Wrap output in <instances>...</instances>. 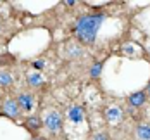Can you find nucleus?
<instances>
[{"mask_svg": "<svg viewBox=\"0 0 150 140\" xmlns=\"http://www.w3.org/2000/svg\"><path fill=\"white\" fill-rule=\"evenodd\" d=\"M147 90H149V93H150V85H149V88H147Z\"/></svg>", "mask_w": 150, "mask_h": 140, "instance_id": "nucleus-17", "label": "nucleus"}, {"mask_svg": "<svg viewBox=\"0 0 150 140\" xmlns=\"http://www.w3.org/2000/svg\"><path fill=\"white\" fill-rule=\"evenodd\" d=\"M16 102H17V106L21 109V112H30L31 109H33V95L31 93H19V97L16 99Z\"/></svg>", "mask_w": 150, "mask_h": 140, "instance_id": "nucleus-4", "label": "nucleus"}, {"mask_svg": "<svg viewBox=\"0 0 150 140\" xmlns=\"http://www.w3.org/2000/svg\"><path fill=\"white\" fill-rule=\"evenodd\" d=\"M122 111H121L119 106H110V107H107V111H105V118H107V121L110 124H116L119 123L121 119H122Z\"/></svg>", "mask_w": 150, "mask_h": 140, "instance_id": "nucleus-5", "label": "nucleus"}, {"mask_svg": "<svg viewBox=\"0 0 150 140\" xmlns=\"http://www.w3.org/2000/svg\"><path fill=\"white\" fill-rule=\"evenodd\" d=\"M136 137L140 140H150V126L149 124H142L136 128Z\"/></svg>", "mask_w": 150, "mask_h": 140, "instance_id": "nucleus-10", "label": "nucleus"}, {"mask_svg": "<svg viewBox=\"0 0 150 140\" xmlns=\"http://www.w3.org/2000/svg\"><path fill=\"white\" fill-rule=\"evenodd\" d=\"M100 71H102V62H97V64H93L90 69V76L91 78H97L100 75Z\"/></svg>", "mask_w": 150, "mask_h": 140, "instance_id": "nucleus-12", "label": "nucleus"}, {"mask_svg": "<svg viewBox=\"0 0 150 140\" xmlns=\"http://www.w3.org/2000/svg\"><path fill=\"white\" fill-rule=\"evenodd\" d=\"M64 4H66V5H69V7H73V5L76 4V2H74V0H66Z\"/></svg>", "mask_w": 150, "mask_h": 140, "instance_id": "nucleus-15", "label": "nucleus"}, {"mask_svg": "<svg viewBox=\"0 0 150 140\" xmlns=\"http://www.w3.org/2000/svg\"><path fill=\"white\" fill-rule=\"evenodd\" d=\"M4 112L7 116H11V118H19L21 109H19V106H17V102H16L14 99H5V102H4Z\"/></svg>", "mask_w": 150, "mask_h": 140, "instance_id": "nucleus-6", "label": "nucleus"}, {"mask_svg": "<svg viewBox=\"0 0 150 140\" xmlns=\"http://www.w3.org/2000/svg\"><path fill=\"white\" fill-rule=\"evenodd\" d=\"M45 126L50 133H59L62 130V116L59 111H50L45 116Z\"/></svg>", "mask_w": 150, "mask_h": 140, "instance_id": "nucleus-3", "label": "nucleus"}, {"mask_svg": "<svg viewBox=\"0 0 150 140\" xmlns=\"http://www.w3.org/2000/svg\"><path fill=\"white\" fill-rule=\"evenodd\" d=\"M33 140H45V139H43V137H35Z\"/></svg>", "mask_w": 150, "mask_h": 140, "instance_id": "nucleus-16", "label": "nucleus"}, {"mask_svg": "<svg viewBox=\"0 0 150 140\" xmlns=\"http://www.w3.org/2000/svg\"><path fill=\"white\" fill-rule=\"evenodd\" d=\"M26 80H28V83H30L31 87H42L43 85V76H42V73H30L28 76H26Z\"/></svg>", "mask_w": 150, "mask_h": 140, "instance_id": "nucleus-8", "label": "nucleus"}, {"mask_svg": "<svg viewBox=\"0 0 150 140\" xmlns=\"http://www.w3.org/2000/svg\"><path fill=\"white\" fill-rule=\"evenodd\" d=\"M12 83V76L9 73H0V87H9Z\"/></svg>", "mask_w": 150, "mask_h": 140, "instance_id": "nucleus-11", "label": "nucleus"}, {"mask_svg": "<svg viewBox=\"0 0 150 140\" xmlns=\"http://www.w3.org/2000/svg\"><path fill=\"white\" fill-rule=\"evenodd\" d=\"M26 128H28L30 131H36V130H40V128H42V119L36 118V116H30V118L26 119Z\"/></svg>", "mask_w": 150, "mask_h": 140, "instance_id": "nucleus-9", "label": "nucleus"}, {"mask_svg": "<svg viewBox=\"0 0 150 140\" xmlns=\"http://www.w3.org/2000/svg\"><path fill=\"white\" fill-rule=\"evenodd\" d=\"M104 19H105L104 14H88L79 17L74 28L78 40L81 43H85V45H91L95 42V38H97V31H98Z\"/></svg>", "mask_w": 150, "mask_h": 140, "instance_id": "nucleus-1", "label": "nucleus"}, {"mask_svg": "<svg viewBox=\"0 0 150 140\" xmlns=\"http://www.w3.org/2000/svg\"><path fill=\"white\" fill-rule=\"evenodd\" d=\"M33 68L35 69H43L45 68V61H35L33 62Z\"/></svg>", "mask_w": 150, "mask_h": 140, "instance_id": "nucleus-13", "label": "nucleus"}, {"mask_svg": "<svg viewBox=\"0 0 150 140\" xmlns=\"http://www.w3.org/2000/svg\"><path fill=\"white\" fill-rule=\"evenodd\" d=\"M145 100H147L145 92H136V93H133V95L129 97V104H131L133 107H140V106H143Z\"/></svg>", "mask_w": 150, "mask_h": 140, "instance_id": "nucleus-7", "label": "nucleus"}, {"mask_svg": "<svg viewBox=\"0 0 150 140\" xmlns=\"http://www.w3.org/2000/svg\"><path fill=\"white\" fill-rule=\"evenodd\" d=\"M66 119H67V124H71V130L73 131L81 130V126L85 124V109L81 107V106L69 107L67 114H66Z\"/></svg>", "mask_w": 150, "mask_h": 140, "instance_id": "nucleus-2", "label": "nucleus"}, {"mask_svg": "<svg viewBox=\"0 0 150 140\" xmlns=\"http://www.w3.org/2000/svg\"><path fill=\"white\" fill-rule=\"evenodd\" d=\"M93 140H109V137H107L105 133H98V135H95V139Z\"/></svg>", "mask_w": 150, "mask_h": 140, "instance_id": "nucleus-14", "label": "nucleus"}]
</instances>
